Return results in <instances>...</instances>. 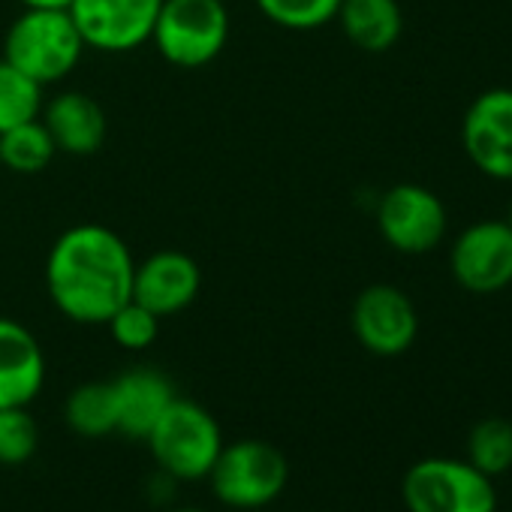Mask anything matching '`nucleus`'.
I'll return each mask as SVG.
<instances>
[{
  "instance_id": "obj_1",
  "label": "nucleus",
  "mask_w": 512,
  "mask_h": 512,
  "mask_svg": "<svg viewBox=\"0 0 512 512\" xmlns=\"http://www.w3.org/2000/svg\"><path fill=\"white\" fill-rule=\"evenodd\" d=\"M133 269V253L118 232L100 223H79L52 244L46 287L67 320L100 326L133 299Z\"/></svg>"
},
{
  "instance_id": "obj_2",
  "label": "nucleus",
  "mask_w": 512,
  "mask_h": 512,
  "mask_svg": "<svg viewBox=\"0 0 512 512\" xmlns=\"http://www.w3.org/2000/svg\"><path fill=\"white\" fill-rule=\"evenodd\" d=\"M85 52L70 10H25L4 40V61L31 76L37 85L67 79Z\"/></svg>"
},
{
  "instance_id": "obj_3",
  "label": "nucleus",
  "mask_w": 512,
  "mask_h": 512,
  "mask_svg": "<svg viewBox=\"0 0 512 512\" xmlns=\"http://www.w3.org/2000/svg\"><path fill=\"white\" fill-rule=\"evenodd\" d=\"M145 443L157 467L169 479L193 482V479H205L208 470L214 467L223 449V434L217 419L202 404L175 395V401L157 419Z\"/></svg>"
},
{
  "instance_id": "obj_4",
  "label": "nucleus",
  "mask_w": 512,
  "mask_h": 512,
  "mask_svg": "<svg viewBox=\"0 0 512 512\" xmlns=\"http://www.w3.org/2000/svg\"><path fill=\"white\" fill-rule=\"evenodd\" d=\"M220 503L232 509H260L281 497L290 479L284 452L266 440L223 443L214 467L205 476Z\"/></svg>"
},
{
  "instance_id": "obj_5",
  "label": "nucleus",
  "mask_w": 512,
  "mask_h": 512,
  "mask_svg": "<svg viewBox=\"0 0 512 512\" xmlns=\"http://www.w3.org/2000/svg\"><path fill=\"white\" fill-rule=\"evenodd\" d=\"M151 40L169 64L205 67L229 40V13L223 0H163Z\"/></svg>"
},
{
  "instance_id": "obj_6",
  "label": "nucleus",
  "mask_w": 512,
  "mask_h": 512,
  "mask_svg": "<svg viewBox=\"0 0 512 512\" xmlns=\"http://www.w3.org/2000/svg\"><path fill=\"white\" fill-rule=\"evenodd\" d=\"M407 512H497V491L491 476L470 461L422 458L401 485Z\"/></svg>"
},
{
  "instance_id": "obj_7",
  "label": "nucleus",
  "mask_w": 512,
  "mask_h": 512,
  "mask_svg": "<svg viewBox=\"0 0 512 512\" xmlns=\"http://www.w3.org/2000/svg\"><path fill=\"white\" fill-rule=\"evenodd\" d=\"M449 272L473 296L512 287V226L491 217L464 226L449 247Z\"/></svg>"
},
{
  "instance_id": "obj_8",
  "label": "nucleus",
  "mask_w": 512,
  "mask_h": 512,
  "mask_svg": "<svg viewBox=\"0 0 512 512\" xmlns=\"http://www.w3.org/2000/svg\"><path fill=\"white\" fill-rule=\"evenodd\" d=\"M446 205L422 184H395L377 202V229L398 253H431L446 238Z\"/></svg>"
},
{
  "instance_id": "obj_9",
  "label": "nucleus",
  "mask_w": 512,
  "mask_h": 512,
  "mask_svg": "<svg viewBox=\"0 0 512 512\" xmlns=\"http://www.w3.org/2000/svg\"><path fill=\"white\" fill-rule=\"evenodd\" d=\"M461 148L491 181H512V88L482 91L464 112Z\"/></svg>"
},
{
  "instance_id": "obj_10",
  "label": "nucleus",
  "mask_w": 512,
  "mask_h": 512,
  "mask_svg": "<svg viewBox=\"0 0 512 512\" xmlns=\"http://www.w3.org/2000/svg\"><path fill=\"white\" fill-rule=\"evenodd\" d=\"M356 341L374 356H401L413 347L419 332V317L410 296L392 284L365 287L350 314Z\"/></svg>"
},
{
  "instance_id": "obj_11",
  "label": "nucleus",
  "mask_w": 512,
  "mask_h": 512,
  "mask_svg": "<svg viewBox=\"0 0 512 512\" xmlns=\"http://www.w3.org/2000/svg\"><path fill=\"white\" fill-rule=\"evenodd\" d=\"M163 0H73L70 16L85 49L133 52L151 40Z\"/></svg>"
},
{
  "instance_id": "obj_12",
  "label": "nucleus",
  "mask_w": 512,
  "mask_h": 512,
  "mask_svg": "<svg viewBox=\"0 0 512 512\" xmlns=\"http://www.w3.org/2000/svg\"><path fill=\"white\" fill-rule=\"evenodd\" d=\"M199 287V266L181 250H157L133 269V302L157 317H172L190 308L199 296Z\"/></svg>"
},
{
  "instance_id": "obj_13",
  "label": "nucleus",
  "mask_w": 512,
  "mask_h": 512,
  "mask_svg": "<svg viewBox=\"0 0 512 512\" xmlns=\"http://www.w3.org/2000/svg\"><path fill=\"white\" fill-rule=\"evenodd\" d=\"M46 383L40 341L19 320L0 317V407H28Z\"/></svg>"
},
{
  "instance_id": "obj_14",
  "label": "nucleus",
  "mask_w": 512,
  "mask_h": 512,
  "mask_svg": "<svg viewBox=\"0 0 512 512\" xmlns=\"http://www.w3.org/2000/svg\"><path fill=\"white\" fill-rule=\"evenodd\" d=\"M112 383L118 395V434L145 440L166 407L175 401L169 377L154 368H130Z\"/></svg>"
},
{
  "instance_id": "obj_15",
  "label": "nucleus",
  "mask_w": 512,
  "mask_h": 512,
  "mask_svg": "<svg viewBox=\"0 0 512 512\" xmlns=\"http://www.w3.org/2000/svg\"><path fill=\"white\" fill-rule=\"evenodd\" d=\"M40 115H43V124L49 127L58 151L88 157L103 148L106 112L88 94H82V91L58 94Z\"/></svg>"
},
{
  "instance_id": "obj_16",
  "label": "nucleus",
  "mask_w": 512,
  "mask_h": 512,
  "mask_svg": "<svg viewBox=\"0 0 512 512\" xmlns=\"http://www.w3.org/2000/svg\"><path fill=\"white\" fill-rule=\"evenodd\" d=\"M338 22L344 37L371 55L389 52L404 31V13L398 0H341Z\"/></svg>"
},
{
  "instance_id": "obj_17",
  "label": "nucleus",
  "mask_w": 512,
  "mask_h": 512,
  "mask_svg": "<svg viewBox=\"0 0 512 512\" xmlns=\"http://www.w3.org/2000/svg\"><path fill=\"white\" fill-rule=\"evenodd\" d=\"M67 425L82 437H106L118 431V395L112 380L82 383L64 404Z\"/></svg>"
},
{
  "instance_id": "obj_18",
  "label": "nucleus",
  "mask_w": 512,
  "mask_h": 512,
  "mask_svg": "<svg viewBox=\"0 0 512 512\" xmlns=\"http://www.w3.org/2000/svg\"><path fill=\"white\" fill-rule=\"evenodd\" d=\"M55 154H58V145L49 127L43 124V118L25 121L13 130L0 133V166H7L16 175L43 172Z\"/></svg>"
},
{
  "instance_id": "obj_19",
  "label": "nucleus",
  "mask_w": 512,
  "mask_h": 512,
  "mask_svg": "<svg viewBox=\"0 0 512 512\" xmlns=\"http://www.w3.org/2000/svg\"><path fill=\"white\" fill-rule=\"evenodd\" d=\"M40 112H43V85H37L31 76L16 70L10 61H0V133L40 118Z\"/></svg>"
},
{
  "instance_id": "obj_20",
  "label": "nucleus",
  "mask_w": 512,
  "mask_h": 512,
  "mask_svg": "<svg viewBox=\"0 0 512 512\" xmlns=\"http://www.w3.org/2000/svg\"><path fill=\"white\" fill-rule=\"evenodd\" d=\"M467 461L491 479L506 473L512 467V422L482 419L467 437Z\"/></svg>"
},
{
  "instance_id": "obj_21",
  "label": "nucleus",
  "mask_w": 512,
  "mask_h": 512,
  "mask_svg": "<svg viewBox=\"0 0 512 512\" xmlns=\"http://www.w3.org/2000/svg\"><path fill=\"white\" fill-rule=\"evenodd\" d=\"M256 7L287 31H317L338 19L341 0H256Z\"/></svg>"
},
{
  "instance_id": "obj_22",
  "label": "nucleus",
  "mask_w": 512,
  "mask_h": 512,
  "mask_svg": "<svg viewBox=\"0 0 512 512\" xmlns=\"http://www.w3.org/2000/svg\"><path fill=\"white\" fill-rule=\"evenodd\" d=\"M40 446V431L28 407H0V464H25Z\"/></svg>"
},
{
  "instance_id": "obj_23",
  "label": "nucleus",
  "mask_w": 512,
  "mask_h": 512,
  "mask_svg": "<svg viewBox=\"0 0 512 512\" xmlns=\"http://www.w3.org/2000/svg\"><path fill=\"white\" fill-rule=\"evenodd\" d=\"M106 326H109V332H112V338H115L118 347H124V350H148L157 341L160 317L130 299L127 305H121L109 317Z\"/></svg>"
},
{
  "instance_id": "obj_24",
  "label": "nucleus",
  "mask_w": 512,
  "mask_h": 512,
  "mask_svg": "<svg viewBox=\"0 0 512 512\" xmlns=\"http://www.w3.org/2000/svg\"><path fill=\"white\" fill-rule=\"evenodd\" d=\"M25 10H70L73 0H22Z\"/></svg>"
},
{
  "instance_id": "obj_25",
  "label": "nucleus",
  "mask_w": 512,
  "mask_h": 512,
  "mask_svg": "<svg viewBox=\"0 0 512 512\" xmlns=\"http://www.w3.org/2000/svg\"><path fill=\"white\" fill-rule=\"evenodd\" d=\"M172 512H205V509H196V506H181V509H172Z\"/></svg>"
},
{
  "instance_id": "obj_26",
  "label": "nucleus",
  "mask_w": 512,
  "mask_h": 512,
  "mask_svg": "<svg viewBox=\"0 0 512 512\" xmlns=\"http://www.w3.org/2000/svg\"><path fill=\"white\" fill-rule=\"evenodd\" d=\"M506 223L512 226V205H509V214H506Z\"/></svg>"
}]
</instances>
